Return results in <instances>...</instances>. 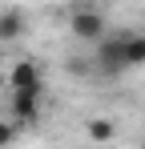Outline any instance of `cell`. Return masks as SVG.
<instances>
[{
  "instance_id": "6da1fadb",
  "label": "cell",
  "mask_w": 145,
  "mask_h": 149,
  "mask_svg": "<svg viewBox=\"0 0 145 149\" xmlns=\"http://www.w3.org/2000/svg\"><path fill=\"white\" fill-rule=\"evenodd\" d=\"M69 32L77 36V40L101 45V40L109 36V16H105L101 8H93V4H77V8L69 12Z\"/></svg>"
},
{
  "instance_id": "7a4b0ae2",
  "label": "cell",
  "mask_w": 145,
  "mask_h": 149,
  "mask_svg": "<svg viewBox=\"0 0 145 149\" xmlns=\"http://www.w3.org/2000/svg\"><path fill=\"white\" fill-rule=\"evenodd\" d=\"M8 93H45V69L32 56L16 61L8 69Z\"/></svg>"
},
{
  "instance_id": "3957f363",
  "label": "cell",
  "mask_w": 145,
  "mask_h": 149,
  "mask_svg": "<svg viewBox=\"0 0 145 149\" xmlns=\"http://www.w3.org/2000/svg\"><path fill=\"white\" fill-rule=\"evenodd\" d=\"M93 65L101 77H121L125 73V56H121V32H109L93 52Z\"/></svg>"
},
{
  "instance_id": "277c9868",
  "label": "cell",
  "mask_w": 145,
  "mask_h": 149,
  "mask_svg": "<svg viewBox=\"0 0 145 149\" xmlns=\"http://www.w3.org/2000/svg\"><path fill=\"white\" fill-rule=\"evenodd\" d=\"M8 109H12V125H36L40 121V93H12Z\"/></svg>"
},
{
  "instance_id": "5b68a950",
  "label": "cell",
  "mask_w": 145,
  "mask_h": 149,
  "mask_svg": "<svg viewBox=\"0 0 145 149\" xmlns=\"http://www.w3.org/2000/svg\"><path fill=\"white\" fill-rule=\"evenodd\" d=\"M121 56H125V73L145 69V32H121Z\"/></svg>"
},
{
  "instance_id": "8992f818",
  "label": "cell",
  "mask_w": 145,
  "mask_h": 149,
  "mask_svg": "<svg viewBox=\"0 0 145 149\" xmlns=\"http://www.w3.org/2000/svg\"><path fill=\"white\" fill-rule=\"evenodd\" d=\"M24 28H28V16L20 8H4L0 12V40H20Z\"/></svg>"
},
{
  "instance_id": "52a82bcc",
  "label": "cell",
  "mask_w": 145,
  "mask_h": 149,
  "mask_svg": "<svg viewBox=\"0 0 145 149\" xmlns=\"http://www.w3.org/2000/svg\"><path fill=\"white\" fill-rule=\"evenodd\" d=\"M85 129H89V141H113L117 137V125L109 121V117H93Z\"/></svg>"
},
{
  "instance_id": "ba28073f",
  "label": "cell",
  "mask_w": 145,
  "mask_h": 149,
  "mask_svg": "<svg viewBox=\"0 0 145 149\" xmlns=\"http://www.w3.org/2000/svg\"><path fill=\"white\" fill-rule=\"evenodd\" d=\"M12 141H16V125H12V121H0V149H8Z\"/></svg>"
},
{
  "instance_id": "9c48e42d",
  "label": "cell",
  "mask_w": 145,
  "mask_h": 149,
  "mask_svg": "<svg viewBox=\"0 0 145 149\" xmlns=\"http://www.w3.org/2000/svg\"><path fill=\"white\" fill-rule=\"evenodd\" d=\"M141 149H145V145H141Z\"/></svg>"
}]
</instances>
